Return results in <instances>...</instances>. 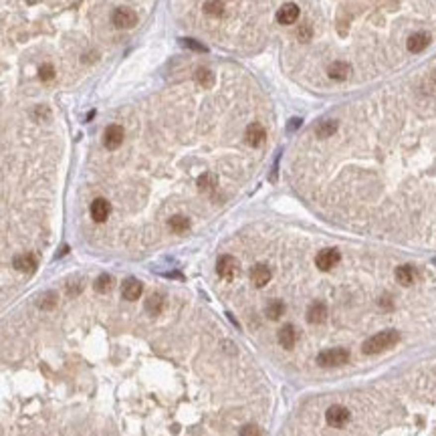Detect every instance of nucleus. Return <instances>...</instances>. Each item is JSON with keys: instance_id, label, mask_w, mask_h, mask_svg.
Instances as JSON below:
<instances>
[{"instance_id": "obj_1", "label": "nucleus", "mask_w": 436, "mask_h": 436, "mask_svg": "<svg viewBox=\"0 0 436 436\" xmlns=\"http://www.w3.org/2000/svg\"><path fill=\"white\" fill-rule=\"evenodd\" d=\"M398 341H400V333L396 329H386V331H380L373 337H369L367 341H363L362 352L365 356H378V354H384L386 350L394 348Z\"/></svg>"}, {"instance_id": "obj_2", "label": "nucleus", "mask_w": 436, "mask_h": 436, "mask_svg": "<svg viewBox=\"0 0 436 436\" xmlns=\"http://www.w3.org/2000/svg\"><path fill=\"white\" fill-rule=\"evenodd\" d=\"M350 360V352L344 350V348H333V350H325L317 356V363L321 367H339L348 363Z\"/></svg>"}, {"instance_id": "obj_3", "label": "nucleus", "mask_w": 436, "mask_h": 436, "mask_svg": "<svg viewBox=\"0 0 436 436\" xmlns=\"http://www.w3.org/2000/svg\"><path fill=\"white\" fill-rule=\"evenodd\" d=\"M111 20H113V26H115V28L126 30V28H132V26L138 24V14H136V10H132V8L121 6V8H117V10L113 12Z\"/></svg>"}, {"instance_id": "obj_4", "label": "nucleus", "mask_w": 436, "mask_h": 436, "mask_svg": "<svg viewBox=\"0 0 436 436\" xmlns=\"http://www.w3.org/2000/svg\"><path fill=\"white\" fill-rule=\"evenodd\" d=\"M325 420L331 428H341L350 422V410L346 406H329L327 412H325Z\"/></svg>"}, {"instance_id": "obj_5", "label": "nucleus", "mask_w": 436, "mask_h": 436, "mask_svg": "<svg viewBox=\"0 0 436 436\" xmlns=\"http://www.w3.org/2000/svg\"><path fill=\"white\" fill-rule=\"evenodd\" d=\"M341 261V255L337 248H323V251L315 257V265L319 271H331L333 267H337V263Z\"/></svg>"}, {"instance_id": "obj_6", "label": "nucleus", "mask_w": 436, "mask_h": 436, "mask_svg": "<svg viewBox=\"0 0 436 436\" xmlns=\"http://www.w3.org/2000/svg\"><path fill=\"white\" fill-rule=\"evenodd\" d=\"M216 273L220 275L222 279H234L236 275H238V261L234 259V257H230V255H224V257H220L218 259V263H216Z\"/></svg>"}, {"instance_id": "obj_7", "label": "nucleus", "mask_w": 436, "mask_h": 436, "mask_svg": "<svg viewBox=\"0 0 436 436\" xmlns=\"http://www.w3.org/2000/svg\"><path fill=\"white\" fill-rule=\"evenodd\" d=\"M123 138H126V132H123L121 126H117V123H113V126H109L103 134V145L107 149H117L121 144H123Z\"/></svg>"}, {"instance_id": "obj_8", "label": "nucleus", "mask_w": 436, "mask_h": 436, "mask_svg": "<svg viewBox=\"0 0 436 436\" xmlns=\"http://www.w3.org/2000/svg\"><path fill=\"white\" fill-rule=\"evenodd\" d=\"M265 140H267V132H265V128L261 126V123H251V126L246 128V132H244V142L251 145V147L263 145Z\"/></svg>"}, {"instance_id": "obj_9", "label": "nucleus", "mask_w": 436, "mask_h": 436, "mask_svg": "<svg viewBox=\"0 0 436 436\" xmlns=\"http://www.w3.org/2000/svg\"><path fill=\"white\" fill-rule=\"evenodd\" d=\"M142 293H144V285L138 281L136 277H130V279H126V281L121 283V295H123V299L136 301V299L142 297Z\"/></svg>"}, {"instance_id": "obj_10", "label": "nucleus", "mask_w": 436, "mask_h": 436, "mask_svg": "<svg viewBox=\"0 0 436 436\" xmlns=\"http://www.w3.org/2000/svg\"><path fill=\"white\" fill-rule=\"evenodd\" d=\"M109 212H111V206H109V202L105 200V198H95L91 202V218L95 222H105L107 218H109Z\"/></svg>"}, {"instance_id": "obj_11", "label": "nucleus", "mask_w": 436, "mask_h": 436, "mask_svg": "<svg viewBox=\"0 0 436 436\" xmlns=\"http://www.w3.org/2000/svg\"><path fill=\"white\" fill-rule=\"evenodd\" d=\"M299 6L297 4H293V2H287V4H283L281 8L277 10V22L279 24H293V22H297V18H299Z\"/></svg>"}, {"instance_id": "obj_12", "label": "nucleus", "mask_w": 436, "mask_h": 436, "mask_svg": "<svg viewBox=\"0 0 436 436\" xmlns=\"http://www.w3.org/2000/svg\"><path fill=\"white\" fill-rule=\"evenodd\" d=\"M327 75L335 81H346L352 75V67L346 63V61H333V63L327 67Z\"/></svg>"}, {"instance_id": "obj_13", "label": "nucleus", "mask_w": 436, "mask_h": 436, "mask_svg": "<svg viewBox=\"0 0 436 436\" xmlns=\"http://www.w3.org/2000/svg\"><path fill=\"white\" fill-rule=\"evenodd\" d=\"M277 337H279V344H281V348L293 350L295 341H297V331H295V327L291 323H287V325H283L281 329H279Z\"/></svg>"}, {"instance_id": "obj_14", "label": "nucleus", "mask_w": 436, "mask_h": 436, "mask_svg": "<svg viewBox=\"0 0 436 436\" xmlns=\"http://www.w3.org/2000/svg\"><path fill=\"white\" fill-rule=\"evenodd\" d=\"M251 281L255 287H265L271 281V269L267 265H255L251 269Z\"/></svg>"}, {"instance_id": "obj_15", "label": "nucleus", "mask_w": 436, "mask_h": 436, "mask_svg": "<svg viewBox=\"0 0 436 436\" xmlns=\"http://www.w3.org/2000/svg\"><path fill=\"white\" fill-rule=\"evenodd\" d=\"M396 281L402 285V287H410L414 281H416V271L414 267L410 265H400L396 269Z\"/></svg>"}, {"instance_id": "obj_16", "label": "nucleus", "mask_w": 436, "mask_h": 436, "mask_svg": "<svg viewBox=\"0 0 436 436\" xmlns=\"http://www.w3.org/2000/svg\"><path fill=\"white\" fill-rule=\"evenodd\" d=\"M428 45H430V35L428 33H414V35H410V39L406 43L410 53H422Z\"/></svg>"}, {"instance_id": "obj_17", "label": "nucleus", "mask_w": 436, "mask_h": 436, "mask_svg": "<svg viewBox=\"0 0 436 436\" xmlns=\"http://www.w3.org/2000/svg\"><path fill=\"white\" fill-rule=\"evenodd\" d=\"M327 319V307L323 303H313L309 309H307V321L313 323V325H319Z\"/></svg>"}, {"instance_id": "obj_18", "label": "nucleus", "mask_w": 436, "mask_h": 436, "mask_svg": "<svg viewBox=\"0 0 436 436\" xmlns=\"http://www.w3.org/2000/svg\"><path fill=\"white\" fill-rule=\"evenodd\" d=\"M12 265L20 273H35L37 271V259L33 255H18V257H14Z\"/></svg>"}, {"instance_id": "obj_19", "label": "nucleus", "mask_w": 436, "mask_h": 436, "mask_svg": "<svg viewBox=\"0 0 436 436\" xmlns=\"http://www.w3.org/2000/svg\"><path fill=\"white\" fill-rule=\"evenodd\" d=\"M164 309V295L162 293H151L145 301V311L149 315H158Z\"/></svg>"}, {"instance_id": "obj_20", "label": "nucleus", "mask_w": 436, "mask_h": 436, "mask_svg": "<svg viewBox=\"0 0 436 436\" xmlns=\"http://www.w3.org/2000/svg\"><path fill=\"white\" fill-rule=\"evenodd\" d=\"M168 226L172 228V232H176V234H182V232H186L190 228V220L186 216H182V214H176V216H172L170 220H168Z\"/></svg>"}, {"instance_id": "obj_21", "label": "nucleus", "mask_w": 436, "mask_h": 436, "mask_svg": "<svg viewBox=\"0 0 436 436\" xmlns=\"http://www.w3.org/2000/svg\"><path fill=\"white\" fill-rule=\"evenodd\" d=\"M194 79L198 81V85H202L204 89H210L214 85V73L206 67H198L196 73H194Z\"/></svg>"}, {"instance_id": "obj_22", "label": "nucleus", "mask_w": 436, "mask_h": 436, "mask_svg": "<svg viewBox=\"0 0 436 436\" xmlns=\"http://www.w3.org/2000/svg\"><path fill=\"white\" fill-rule=\"evenodd\" d=\"M265 313H267V317H269L271 321H277L279 317H281V315L285 313V305H283V301H271V303L267 305V309H265Z\"/></svg>"}, {"instance_id": "obj_23", "label": "nucleus", "mask_w": 436, "mask_h": 436, "mask_svg": "<svg viewBox=\"0 0 436 436\" xmlns=\"http://www.w3.org/2000/svg\"><path fill=\"white\" fill-rule=\"evenodd\" d=\"M317 138H329V136H333L335 132H337V121L335 119H327V121H321L319 126H317Z\"/></svg>"}, {"instance_id": "obj_24", "label": "nucleus", "mask_w": 436, "mask_h": 436, "mask_svg": "<svg viewBox=\"0 0 436 436\" xmlns=\"http://www.w3.org/2000/svg\"><path fill=\"white\" fill-rule=\"evenodd\" d=\"M204 12L208 14V16H222L224 14V4H222V0H208V2L204 4Z\"/></svg>"}, {"instance_id": "obj_25", "label": "nucleus", "mask_w": 436, "mask_h": 436, "mask_svg": "<svg viewBox=\"0 0 436 436\" xmlns=\"http://www.w3.org/2000/svg\"><path fill=\"white\" fill-rule=\"evenodd\" d=\"M93 287H95L97 293H109L111 287H113V277H111V275H99Z\"/></svg>"}, {"instance_id": "obj_26", "label": "nucleus", "mask_w": 436, "mask_h": 436, "mask_svg": "<svg viewBox=\"0 0 436 436\" xmlns=\"http://www.w3.org/2000/svg\"><path fill=\"white\" fill-rule=\"evenodd\" d=\"M180 45L186 47V49H190V51H196V53H208V47L198 43V41H194V39H180Z\"/></svg>"}, {"instance_id": "obj_27", "label": "nucleus", "mask_w": 436, "mask_h": 436, "mask_svg": "<svg viewBox=\"0 0 436 436\" xmlns=\"http://www.w3.org/2000/svg\"><path fill=\"white\" fill-rule=\"evenodd\" d=\"M214 186H216V178H214L212 174H202V176L198 178V188H200L202 192L212 190Z\"/></svg>"}, {"instance_id": "obj_28", "label": "nucleus", "mask_w": 436, "mask_h": 436, "mask_svg": "<svg viewBox=\"0 0 436 436\" xmlns=\"http://www.w3.org/2000/svg\"><path fill=\"white\" fill-rule=\"evenodd\" d=\"M57 301H59L57 293L49 291V293H45V295L39 299V307H41V309H53V307L57 305Z\"/></svg>"}, {"instance_id": "obj_29", "label": "nucleus", "mask_w": 436, "mask_h": 436, "mask_svg": "<svg viewBox=\"0 0 436 436\" xmlns=\"http://www.w3.org/2000/svg\"><path fill=\"white\" fill-rule=\"evenodd\" d=\"M240 436H263V432L257 424H244L240 428Z\"/></svg>"}, {"instance_id": "obj_30", "label": "nucleus", "mask_w": 436, "mask_h": 436, "mask_svg": "<svg viewBox=\"0 0 436 436\" xmlns=\"http://www.w3.org/2000/svg\"><path fill=\"white\" fill-rule=\"evenodd\" d=\"M39 77L43 79V81H53L55 79V67L53 65H43L41 69H39Z\"/></svg>"}, {"instance_id": "obj_31", "label": "nucleus", "mask_w": 436, "mask_h": 436, "mask_svg": "<svg viewBox=\"0 0 436 436\" xmlns=\"http://www.w3.org/2000/svg\"><path fill=\"white\" fill-rule=\"evenodd\" d=\"M309 37H311V28H309V24L299 26V39H301V41H307Z\"/></svg>"}, {"instance_id": "obj_32", "label": "nucleus", "mask_w": 436, "mask_h": 436, "mask_svg": "<svg viewBox=\"0 0 436 436\" xmlns=\"http://www.w3.org/2000/svg\"><path fill=\"white\" fill-rule=\"evenodd\" d=\"M299 126V119H295V121H291V130H295Z\"/></svg>"}, {"instance_id": "obj_33", "label": "nucleus", "mask_w": 436, "mask_h": 436, "mask_svg": "<svg viewBox=\"0 0 436 436\" xmlns=\"http://www.w3.org/2000/svg\"><path fill=\"white\" fill-rule=\"evenodd\" d=\"M434 83H436V71H434Z\"/></svg>"}]
</instances>
